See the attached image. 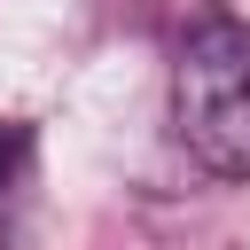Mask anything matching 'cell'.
Instances as JSON below:
<instances>
[{
	"label": "cell",
	"instance_id": "1",
	"mask_svg": "<svg viewBox=\"0 0 250 250\" xmlns=\"http://www.w3.org/2000/svg\"><path fill=\"white\" fill-rule=\"evenodd\" d=\"M172 133L203 172L250 180V23H203L180 39Z\"/></svg>",
	"mask_w": 250,
	"mask_h": 250
},
{
	"label": "cell",
	"instance_id": "2",
	"mask_svg": "<svg viewBox=\"0 0 250 250\" xmlns=\"http://www.w3.org/2000/svg\"><path fill=\"white\" fill-rule=\"evenodd\" d=\"M31 156H39L31 125L0 117V250H16V234H23V211H31Z\"/></svg>",
	"mask_w": 250,
	"mask_h": 250
}]
</instances>
